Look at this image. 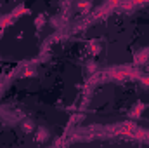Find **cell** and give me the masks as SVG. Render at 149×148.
Wrapping results in <instances>:
<instances>
[{
  "instance_id": "obj_2",
  "label": "cell",
  "mask_w": 149,
  "mask_h": 148,
  "mask_svg": "<svg viewBox=\"0 0 149 148\" xmlns=\"http://www.w3.org/2000/svg\"><path fill=\"white\" fill-rule=\"evenodd\" d=\"M21 127H23V131H24V132H31V131L35 129V125H33V124H31L30 120H24Z\"/></svg>"
},
{
  "instance_id": "obj_4",
  "label": "cell",
  "mask_w": 149,
  "mask_h": 148,
  "mask_svg": "<svg viewBox=\"0 0 149 148\" xmlns=\"http://www.w3.org/2000/svg\"><path fill=\"white\" fill-rule=\"evenodd\" d=\"M88 68H90V72H95V63H88Z\"/></svg>"
},
{
  "instance_id": "obj_5",
  "label": "cell",
  "mask_w": 149,
  "mask_h": 148,
  "mask_svg": "<svg viewBox=\"0 0 149 148\" xmlns=\"http://www.w3.org/2000/svg\"><path fill=\"white\" fill-rule=\"evenodd\" d=\"M142 82H146V85H149V77L148 78H142Z\"/></svg>"
},
{
  "instance_id": "obj_1",
  "label": "cell",
  "mask_w": 149,
  "mask_h": 148,
  "mask_svg": "<svg viewBox=\"0 0 149 148\" xmlns=\"http://www.w3.org/2000/svg\"><path fill=\"white\" fill-rule=\"evenodd\" d=\"M148 54H149V49H146V51H141V52H139V56L135 58V61H137V63L148 61Z\"/></svg>"
},
{
  "instance_id": "obj_3",
  "label": "cell",
  "mask_w": 149,
  "mask_h": 148,
  "mask_svg": "<svg viewBox=\"0 0 149 148\" xmlns=\"http://www.w3.org/2000/svg\"><path fill=\"white\" fill-rule=\"evenodd\" d=\"M45 138H49V132L45 129H38V140H45Z\"/></svg>"
}]
</instances>
